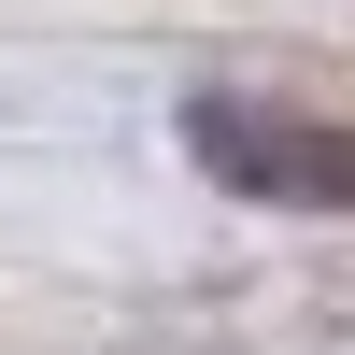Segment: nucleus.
Here are the masks:
<instances>
[{
  "instance_id": "obj_1",
  "label": "nucleus",
  "mask_w": 355,
  "mask_h": 355,
  "mask_svg": "<svg viewBox=\"0 0 355 355\" xmlns=\"http://www.w3.org/2000/svg\"><path fill=\"white\" fill-rule=\"evenodd\" d=\"M185 157L227 199H256V214H355V128L270 100V85H199L185 100Z\"/></svg>"
}]
</instances>
